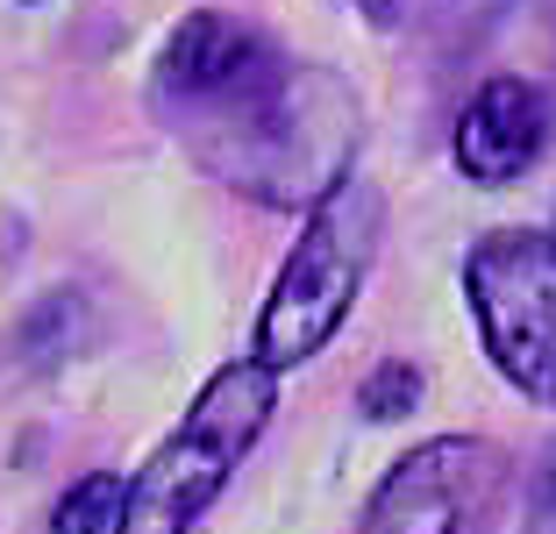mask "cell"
<instances>
[{
    "label": "cell",
    "mask_w": 556,
    "mask_h": 534,
    "mask_svg": "<svg viewBox=\"0 0 556 534\" xmlns=\"http://www.w3.org/2000/svg\"><path fill=\"white\" fill-rule=\"evenodd\" d=\"M278 371H264L257 356L243 364H222V371L200 385V399L186 406V421L150 449V463L129 478V513H122L115 534H186L222 485L236 478L250 449H257L264 421L278 406Z\"/></svg>",
    "instance_id": "3957f363"
},
{
    "label": "cell",
    "mask_w": 556,
    "mask_h": 534,
    "mask_svg": "<svg viewBox=\"0 0 556 534\" xmlns=\"http://www.w3.org/2000/svg\"><path fill=\"white\" fill-rule=\"evenodd\" d=\"M378 236H386V200L357 171L328 200L307 207V228H300L293 257H286L271 300L257 314V364L264 371H293V364H307V356H321L336 342V328L350 321L364 278L378 264Z\"/></svg>",
    "instance_id": "7a4b0ae2"
},
{
    "label": "cell",
    "mask_w": 556,
    "mask_h": 534,
    "mask_svg": "<svg viewBox=\"0 0 556 534\" xmlns=\"http://www.w3.org/2000/svg\"><path fill=\"white\" fill-rule=\"evenodd\" d=\"M414 399H421V371L400 364V356H393V364H378V371L364 378V392H357V406L371 414V421H400Z\"/></svg>",
    "instance_id": "ba28073f"
},
{
    "label": "cell",
    "mask_w": 556,
    "mask_h": 534,
    "mask_svg": "<svg viewBox=\"0 0 556 534\" xmlns=\"http://www.w3.org/2000/svg\"><path fill=\"white\" fill-rule=\"evenodd\" d=\"M157 107L214 178L257 200H328L350 178L357 100L236 15H186L157 58Z\"/></svg>",
    "instance_id": "6da1fadb"
},
{
    "label": "cell",
    "mask_w": 556,
    "mask_h": 534,
    "mask_svg": "<svg viewBox=\"0 0 556 534\" xmlns=\"http://www.w3.org/2000/svg\"><path fill=\"white\" fill-rule=\"evenodd\" d=\"M122 513H129V478H115V470H86L79 485L58 499L50 534H115Z\"/></svg>",
    "instance_id": "52a82bcc"
},
{
    "label": "cell",
    "mask_w": 556,
    "mask_h": 534,
    "mask_svg": "<svg viewBox=\"0 0 556 534\" xmlns=\"http://www.w3.org/2000/svg\"><path fill=\"white\" fill-rule=\"evenodd\" d=\"M535 527L556 534V449L542 456V470H535Z\"/></svg>",
    "instance_id": "9c48e42d"
},
{
    "label": "cell",
    "mask_w": 556,
    "mask_h": 534,
    "mask_svg": "<svg viewBox=\"0 0 556 534\" xmlns=\"http://www.w3.org/2000/svg\"><path fill=\"white\" fill-rule=\"evenodd\" d=\"M507 485V456L471 435H435L400 456L364 499V534H464Z\"/></svg>",
    "instance_id": "5b68a950"
},
{
    "label": "cell",
    "mask_w": 556,
    "mask_h": 534,
    "mask_svg": "<svg viewBox=\"0 0 556 534\" xmlns=\"http://www.w3.org/2000/svg\"><path fill=\"white\" fill-rule=\"evenodd\" d=\"M464 292L500 378L556 406V236L492 228L464 264Z\"/></svg>",
    "instance_id": "277c9868"
},
{
    "label": "cell",
    "mask_w": 556,
    "mask_h": 534,
    "mask_svg": "<svg viewBox=\"0 0 556 534\" xmlns=\"http://www.w3.org/2000/svg\"><path fill=\"white\" fill-rule=\"evenodd\" d=\"M549 150V100L528 79H485L457 122V171L478 186H514Z\"/></svg>",
    "instance_id": "8992f818"
}]
</instances>
